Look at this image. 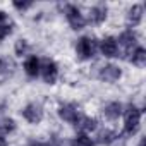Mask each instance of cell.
<instances>
[{
  "mask_svg": "<svg viewBox=\"0 0 146 146\" xmlns=\"http://www.w3.org/2000/svg\"><path fill=\"white\" fill-rule=\"evenodd\" d=\"M58 115L64 119V120H67V122H70V124H74L76 125V122L79 120V110H78V107L76 105H72V103H69V105H62L60 108H58Z\"/></svg>",
  "mask_w": 146,
  "mask_h": 146,
  "instance_id": "cell-5",
  "label": "cell"
},
{
  "mask_svg": "<svg viewBox=\"0 0 146 146\" xmlns=\"http://www.w3.org/2000/svg\"><path fill=\"white\" fill-rule=\"evenodd\" d=\"M23 115H24V119H26L28 122H31V124H38V122L43 119V110H41L40 105H36V103H29V105L23 110Z\"/></svg>",
  "mask_w": 146,
  "mask_h": 146,
  "instance_id": "cell-6",
  "label": "cell"
},
{
  "mask_svg": "<svg viewBox=\"0 0 146 146\" xmlns=\"http://www.w3.org/2000/svg\"><path fill=\"white\" fill-rule=\"evenodd\" d=\"M12 31V23L4 11H0V40H4Z\"/></svg>",
  "mask_w": 146,
  "mask_h": 146,
  "instance_id": "cell-13",
  "label": "cell"
},
{
  "mask_svg": "<svg viewBox=\"0 0 146 146\" xmlns=\"http://www.w3.org/2000/svg\"><path fill=\"white\" fill-rule=\"evenodd\" d=\"M24 69H26V74L31 76V78H36L38 72H40V60L36 57H29L26 62H24Z\"/></svg>",
  "mask_w": 146,
  "mask_h": 146,
  "instance_id": "cell-14",
  "label": "cell"
},
{
  "mask_svg": "<svg viewBox=\"0 0 146 146\" xmlns=\"http://www.w3.org/2000/svg\"><path fill=\"white\" fill-rule=\"evenodd\" d=\"M33 4L31 2H24V4H19V2H14V7L16 9H19V11H24V9H28V7H31Z\"/></svg>",
  "mask_w": 146,
  "mask_h": 146,
  "instance_id": "cell-22",
  "label": "cell"
},
{
  "mask_svg": "<svg viewBox=\"0 0 146 146\" xmlns=\"http://www.w3.org/2000/svg\"><path fill=\"white\" fill-rule=\"evenodd\" d=\"M0 146H7V141H5V137H2V136H0Z\"/></svg>",
  "mask_w": 146,
  "mask_h": 146,
  "instance_id": "cell-23",
  "label": "cell"
},
{
  "mask_svg": "<svg viewBox=\"0 0 146 146\" xmlns=\"http://www.w3.org/2000/svg\"><path fill=\"white\" fill-rule=\"evenodd\" d=\"M103 113H105L107 119L115 120V119H119V115L122 113V105L117 103V102H112V103H108V105L103 108Z\"/></svg>",
  "mask_w": 146,
  "mask_h": 146,
  "instance_id": "cell-12",
  "label": "cell"
},
{
  "mask_svg": "<svg viewBox=\"0 0 146 146\" xmlns=\"http://www.w3.org/2000/svg\"><path fill=\"white\" fill-rule=\"evenodd\" d=\"M76 127L79 131H83V134H84V132H90V131L96 129V120L90 119V117H79V120L76 122Z\"/></svg>",
  "mask_w": 146,
  "mask_h": 146,
  "instance_id": "cell-15",
  "label": "cell"
},
{
  "mask_svg": "<svg viewBox=\"0 0 146 146\" xmlns=\"http://www.w3.org/2000/svg\"><path fill=\"white\" fill-rule=\"evenodd\" d=\"M72 146H95V143L86 136V134H78L74 137V141H72Z\"/></svg>",
  "mask_w": 146,
  "mask_h": 146,
  "instance_id": "cell-19",
  "label": "cell"
},
{
  "mask_svg": "<svg viewBox=\"0 0 146 146\" xmlns=\"http://www.w3.org/2000/svg\"><path fill=\"white\" fill-rule=\"evenodd\" d=\"M113 139H115V134L112 131H103L98 136V143H102V144H110Z\"/></svg>",
  "mask_w": 146,
  "mask_h": 146,
  "instance_id": "cell-20",
  "label": "cell"
},
{
  "mask_svg": "<svg viewBox=\"0 0 146 146\" xmlns=\"http://www.w3.org/2000/svg\"><path fill=\"white\" fill-rule=\"evenodd\" d=\"M26 52H28V41L26 40H19L16 43V53L17 55H24Z\"/></svg>",
  "mask_w": 146,
  "mask_h": 146,
  "instance_id": "cell-21",
  "label": "cell"
},
{
  "mask_svg": "<svg viewBox=\"0 0 146 146\" xmlns=\"http://www.w3.org/2000/svg\"><path fill=\"white\" fill-rule=\"evenodd\" d=\"M65 17H67V21H69V24H70L72 29H83L84 24H86L81 11L76 5H67L65 7Z\"/></svg>",
  "mask_w": 146,
  "mask_h": 146,
  "instance_id": "cell-3",
  "label": "cell"
},
{
  "mask_svg": "<svg viewBox=\"0 0 146 146\" xmlns=\"http://www.w3.org/2000/svg\"><path fill=\"white\" fill-rule=\"evenodd\" d=\"M107 19V7L105 5H96L90 11V21L95 24H100Z\"/></svg>",
  "mask_w": 146,
  "mask_h": 146,
  "instance_id": "cell-11",
  "label": "cell"
},
{
  "mask_svg": "<svg viewBox=\"0 0 146 146\" xmlns=\"http://www.w3.org/2000/svg\"><path fill=\"white\" fill-rule=\"evenodd\" d=\"M41 69V74H43V79L45 83L48 84H53L57 81V76H58V69H57V64L53 60H45L43 65L40 67Z\"/></svg>",
  "mask_w": 146,
  "mask_h": 146,
  "instance_id": "cell-4",
  "label": "cell"
},
{
  "mask_svg": "<svg viewBox=\"0 0 146 146\" xmlns=\"http://www.w3.org/2000/svg\"><path fill=\"white\" fill-rule=\"evenodd\" d=\"M95 50H96V43H95L93 38L84 36V38H81V40L78 41L76 52H78V55H79L81 60H88V58H91V57L95 55Z\"/></svg>",
  "mask_w": 146,
  "mask_h": 146,
  "instance_id": "cell-2",
  "label": "cell"
},
{
  "mask_svg": "<svg viewBox=\"0 0 146 146\" xmlns=\"http://www.w3.org/2000/svg\"><path fill=\"white\" fill-rule=\"evenodd\" d=\"M16 129V122L9 117H2L0 119V132L2 134H9Z\"/></svg>",
  "mask_w": 146,
  "mask_h": 146,
  "instance_id": "cell-18",
  "label": "cell"
},
{
  "mask_svg": "<svg viewBox=\"0 0 146 146\" xmlns=\"http://www.w3.org/2000/svg\"><path fill=\"white\" fill-rule=\"evenodd\" d=\"M132 64L137 65V67H143L146 64V50L143 46H136L134 52H132V57H131Z\"/></svg>",
  "mask_w": 146,
  "mask_h": 146,
  "instance_id": "cell-16",
  "label": "cell"
},
{
  "mask_svg": "<svg viewBox=\"0 0 146 146\" xmlns=\"http://www.w3.org/2000/svg\"><path fill=\"white\" fill-rule=\"evenodd\" d=\"M120 69L117 67V65H105L102 70H100V79L102 81H105V83H113V81H117L119 78H120Z\"/></svg>",
  "mask_w": 146,
  "mask_h": 146,
  "instance_id": "cell-7",
  "label": "cell"
},
{
  "mask_svg": "<svg viewBox=\"0 0 146 146\" xmlns=\"http://www.w3.org/2000/svg\"><path fill=\"white\" fill-rule=\"evenodd\" d=\"M119 41H120V45L129 52V50L136 45V35H134L132 31H125V33H122V35H120Z\"/></svg>",
  "mask_w": 146,
  "mask_h": 146,
  "instance_id": "cell-17",
  "label": "cell"
},
{
  "mask_svg": "<svg viewBox=\"0 0 146 146\" xmlns=\"http://www.w3.org/2000/svg\"><path fill=\"white\" fill-rule=\"evenodd\" d=\"M143 19V5H132L127 12V24L129 26H137Z\"/></svg>",
  "mask_w": 146,
  "mask_h": 146,
  "instance_id": "cell-10",
  "label": "cell"
},
{
  "mask_svg": "<svg viewBox=\"0 0 146 146\" xmlns=\"http://www.w3.org/2000/svg\"><path fill=\"white\" fill-rule=\"evenodd\" d=\"M31 146H46V144H43V143H33Z\"/></svg>",
  "mask_w": 146,
  "mask_h": 146,
  "instance_id": "cell-24",
  "label": "cell"
},
{
  "mask_svg": "<svg viewBox=\"0 0 146 146\" xmlns=\"http://www.w3.org/2000/svg\"><path fill=\"white\" fill-rule=\"evenodd\" d=\"M139 122H141V110L136 108V107H129V110L125 112L124 132L125 134H134L139 129Z\"/></svg>",
  "mask_w": 146,
  "mask_h": 146,
  "instance_id": "cell-1",
  "label": "cell"
},
{
  "mask_svg": "<svg viewBox=\"0 0 146 146\" xmlns=\"http://www.w3.org/2000/svg\"><path fill=\"white\" fill-rule=\"evenodd\" d=\"M100 48H102V53H103L105 57H115V55H117V50H119V45H117V40H115V38L108 36V38L102 40Z\"/></svg>",
  "mask_w": 146,
  "mask_h": 146,
  "instance_id": "cell-9",
  "label": "cell"
},
{
  "mask_svg": "<svg viewBox=\"0 0 146 146\" xmlns=\"http://www.w3.org/2000/svg\"><path fill=\"white\" fill-rule=\"evenodd\" d=\"M12 72H14L12 60L7 58V57H2V58H0V84H4L12 76Z\"/></svg>",
  "mask_w": 146,
  "mask_h": 146,
  "instance_id": "cell-8",
  "label": "cell"
},
{
  "mask_svg": "<svg viewBox=\"0 0 146 146\" xmlns=\"http://www.w3.org/2000/svg\"><path fill=\"white\" fill-rule=\"evenodd\" d=\"M139 146H144V139H141V143H139Z\"/></svg>",
  "mask_w": 146,
  "mask_h": 146,
  "instance_id": "cell-25",
  "label": "cell"
}]
</instances>
